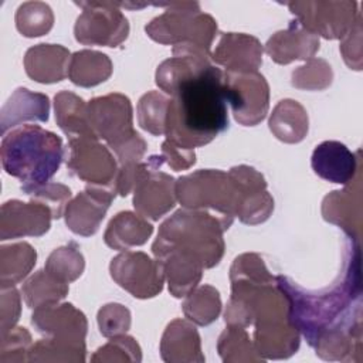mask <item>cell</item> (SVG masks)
<instances>
[{
	"label": "cell",
	"instance_id": "44dd1931",
	"mask_svg": "<svg viewBox=\"0 0 363 363\" xmlns=\"http://www.w3.org/2000/svg\"><path fill=\"white\" fill-rule=\"evenodd\" d=\"M160 357L166 363H203L201 339L189 319L172 320L160 339Z\"/></svg>",
	"mask_w": 363,
	"mask_h": 363
},
{
	"label": "cell",
	"instance_id": "f35d334b",
	"mask_svg": "<svg viewBox=\"0 0 363 363\" xmlns=\"http://www.w3.org/2000/svg\"><path fill=\"white\" fill-rule=\"evenodd\" d=\"M332 67L323 58H309L291 74L292 86L303 91H323L332 85Z\"/></svg>",
	"mask_w": 363,
	"mask_h": 363
},
{
	"label": "cell",
	"instance_id": "3957f363",
	"mask_svg": "<svg viewBox=\"0 0 363 363\" xmlns=\"http://www.w3.org/2000/svg\"><path fill=\"white\" fill-rule=\"evenodd\" d=\"M233 221L207 210L180 208L166 218L152 244L155 258L166 252H179L200 262L204 269L220 264L225 242L224 231Z\"/></svg>",
	"mask_w": 363,
	"mask_h": 363
},
{
	"label": "cell",
	"instance_id": "ab89813d",
	"mask_svg": "<svg viewBox=\"0 0 363 363\" xmlns=\"http://www.w3.org/2000/svg\"><path fill=\"white\" fill-rule=\"evenodd\" d=\"M94 363H140L142 362V349L139 343L129 335H118L109 337V342L96 349L91 356Z\"/></svg>",
	"mask_w": 363,
	"mask_h": 363
},
{
	"label": "cell",
	"instance_id": "d6986e66",
	"mask_svg": "<svg viewBox=\"0 0 363 363\" xmlns=\"http://www.w3.org/2000/svg\"><path fill=\"white\" fill-rule=\"evenodd\" d=\"M176 180L173 176L153 170L133 191V207L136 213L157 221L176 206Z\"/></svg>",
	"mask_w": 363,
	"mask_h": 363
},
{
	"label": "cell",
	"instance_id": "7a4b0ae2",
	"mask_svg": "<svg viewBox=\"0 0 363 363\" xmlns=\"http://www.w3.org/2000/svg\"><path fill=\"white\" fill-rule=\"evenodd\" d=\"M277 284L289 299V318L313 346L318 337L336 326L360 320V251L354 247L346 264L342 282L326 292H308L286 277L277 275Z\"/></svg>",
	"mask_w": 363,
	"mask_h": 363
},
{
	"label": "cell",
	"instance_id": "836d02e7",
	"mask_svg": "<svg viewBox=\"0 0 363 363\" xmlns=\"http://www.w3.org/2000/svg\"><path fill=\"white\" fill-rule=\"evenodd\" d=\"M184 316L199 326H207L213 323L221 312L220 292L211 285L196 286L183 302Z\"/></svg>",
	"mask_w": 363,
	"mask_h": 363
},
{
	"label": "cell",
	"instance_id": "5b68a950",
	"mask_svg": "<svg viewBox=\"0 0 363 363\" xmlns=\"http://www.w3.org/2000/svg\"><path fill=\"white\" fill-rule=\"evenodd\" d=\"M153 6L166 7V10L145 26L150 40L163 45L189 43L211 50L218 31L217 21L213 16L201 11L197 1L155 3Z\"/></svg>",
	"mask_w": 363,
	"mask_h": 363
},
{
	"label": "cell",
	"instance_id": "7c38bea8",
	"mask_svg": "<svg viewBox=\"0 0 363 363\" xmlns=\"http://www.w3.org/2000/svg\"><path fill=\"white\" fill-rule=\"evenodd\" d=\"M91 128L98 139L108 146L130 135L133 129V108L130 99L118 92L92 98L88 102Z\"/></svg>",
	"mask_w": 363,
	"mask_h": 363
},
{
	"label": "cell",
	"instance_id": "d6a6232c",
	"mask_svg": "<svg viewBox=\"0 0 363 363\" xmlns=\"http://www.w3.org/2000/svg\"><path fill=\"white\" fill-rule=\"evenodd\" d=\"M86 359V346L81 342H69L55 337H44L33 343L28 352L30 363L61 362L82 363Z\"/></svg>",
	"mask_w": 363,
	"mask_h": 363
},
{
	"label": "cell",
	"instance_id": "816d5d0a",
	"mask_svg": "<svg viewBox=\"0 0 363 363\" xmlns=\"http://www.w3.org/2000/svg\"><path fill=\"white\" fill-rule=\"evenodd\" d=\"M160 150H162L160 156L163 157V162L174 172L187 170L196 163L194 149H187V147L179 146L167 139L163 140Z\"/></svg>",
	"mask_w": 363,
	"mask_h": 363
},
{
	"label": "cell",
	"instance_id": "d4e9b609",
	"mask_svg": "<svg viewBox=\"0 0 363 363\" xmlns=\"http://www.w3.org/2000/svg\"><path fill=\"white\" fill-rule=\"evenodd\" d=\"M252 342L264 362L288 359L298 352L301 333L292 322L257 326Z\"/></svg>",
	"mask_w": 363,
	"mask_h": 363
},
{
	"label": "cell",
	"instance_id": "9a60e30c",
	"mask_svg": "<svg viewBox=\"0 0 363 363\" xmlns=\"http://www.w3.org/2000/svg\"><path fill=\"white\" fill-rule=\"evenodd\" d=\"M31 325L45 337H55L69 342L85 343L88 320L84 312L72 303H52L34 309Z\"/></svg>",
	"mask_w": 363,
	"mask_h": 363
},
{
	"label": "cell",
	"instance_id": "8992f818",
	"mask_svg": "<svg viewBox=\"0 0 363 363\" xmlns=\"http://www.w3.org/2000/svg\"><path fill=\"white\" fill-rule=\"evenodd\" d=\"M176 197L183 208L207 210L234 221L237 191L228 173L201 169L176 180Z\"/></svg>",
	"mask_w": 363,
	"mask_h": 363
},
{
	"label": "cell",
	"instance_id": "e0dca14e",
	"mask_svg": "<svg viewBox=\"0 0 363 363\" xmlns=\"http://www.w3.org/2000/svg\"><path fill=\"white\" fill-rule=\"evenodd\" d=\"M264 47L254 35L221 33L211 61L228 72H257L262 64Z\"/></svg>",
	"mask_w": 363,
	"mask_h": 363
},
{
	"label": "cell",
	"instance_id": "603a6c76",
	"mask_svg": "<svg viewBox=\"0 0 363 363\" xmlns=\"http://www.w3.org/2000/svg\"><path fill=\"white\" fill-rule=\"evenodd\" d=\"M71 54L60 44H37L24 55L26 74L40 84H55L68 75Z\"/></svg>",
	"mask_w": 363,
	"mask_h": 363
},
{
	"label": "cell",
	"instance_id": "cb8c5ba5",
	"mask_svg": "<svg viewBox=\"0 0 363 363\" xmlns=\"http://www.w3.org/2000/svg\"><path fill=\"white\" fill-rule=\"evenodd\" d=\"M312 347L328 362H360L362 322L354 320L323 332Z\"/></svg>",
	"mask_w": 363,
	"mask_h": 363
},
{
	"label": "cell",
	"instance_id": "4fadbf2b",
	"mask_svg": "<svg viewBox=\"0 0 363 363\" xmlns=\"http://www.w3.org/2000/svg\"><path fill=\"white\" fill-rule=\"evenodd\" d=\"M116 194L115 187L86 184L65 207L64 218L67 227L81 237L94 235L99 230Z\"/></svg>",
	"mask_w": 363,
	"mask_h": 363
},
{
	"label": "cell",
	"instance_id": "30bf717a",
	"mask_svg": "<svg viewBox=\"0 0 363 363\" xmlns=\"http://www.w3.org/2000/svg\"><path fill=\"white\" fill-rule=\"evenodd\" d=\"M109 274L122 289L138 299L155 298L163 291L164 274L160 262L142 251H122L113 257Z\"/></svg>",
	"mask_w": 363,
	"mask_h": 363
},
{
	"label": "cell",
	"instance_id": "4dcf8cb0",
	"mask_svg": "<svg viewBox=\"0 0 363 363\" xmlns=\"http://www.w3.org/2000/svg\"><path fill=\"white\" fill-rule=\"evenodd\" d=\"M37 252L28 242L0 247V286L11 288L21 282L34 268Z\"/></svg>",
	"mask_w": 363,
	"mask_h": 363
},
{
	"label": "cell",
	"instance_id": "2e32d148",
	"mask_svg": "<svg viewBox=\"0 0 363 363\" xmlns=\"http://www.w3.org/2000/svg\"><path fill=\"white\" fill-rule=\"evenodd\" d=\"M360 172L342 190H333L322 201V217L342 228L359 244L362 235V184Z\"/></svg>",
	"mask_w": 363,
	"mask_h": 363
},
{
	"label": "cell",
	"instance_id": "52a82bcc",
	"mask_svg": "<svg viewBox=\"0 0 363 363\" xmlns=\"http://www.w3.org/2000/svg\"><path fill=\"white\" fill-rule=\"evenodd\" d=\"M82 9L74 26L75 40L84 45L118 47L129 35L121 1H75Z\"/></svg>",
	"mask_w": 363,
	"mask_h": 363
},
{
	"label": "cell",
	"instance_id": "8fae6325",
	"mask_svg": "<svg viewBox=\"0 0 363 363\" xmlns=\"http://www.w3.org/2000/svg\"><path fill=\"white\" fill-rule=\"evenodd\" d=\"M67 167L88 184L111 187H115L119 169L109 147L92 138L68 139Z\"/></svg>",
	"mask_w": 363,
	"mask_h": 363
},
{
	"label": "cell",
	"instance_id": "4316f807",
	"mask_svg": "<svg viewBox=\"0 0 363 363\" xmlns=\"http://www.w3.org/2000/svg\"><path fill=\"white\" fill-rule=\"evenodd\" d=\"M54 112L58 128L72 138H92L98 139L94 133L88 116V104L71 91H60L54 96ZM99 140V139H98Z\"/></svg>",
	"mask_w": 363,
	"mask_h": 363
},
{
	"label": "cell",
	"instance_id": "74e56055",
	"mask_svg": "<svg viewBox=\"0 0 363 363\" xmlns=\"http://www.w3.org/2000/svg\"><path fill=\"white\" fill-rule=\"evenodd\" d=\"M54 26V13L44 1H26L16 11V27L27 38L41 37Z\"/></svg>",
	"mask_w": 363,
	"mask_h": 363
},
{
	"label": "cell",
	"instance_id": "1f68e13d",
	"mask_svg": "<svg viewBox=\"0 0 363 363\" xmlns=\"http://www.w3.org/2000/svg\"><path fill=\"white\" fill-rule=\"evenodd\" d=\"M68 291L67 282L60 281L45 269L34 272L21 286L23 299L30 309L58 303L68 295Z\"/></svg>",
	"mask_w": 363,
	"mask_h": 363
},
{
	"label": "cell",
	"instance_id": "f1b7e54d",
	"mask_svg": "<svg viewBox=\"0 0 363 363\" xmlns=\"http://www.w3.org/2000/svg\"><path fill=\"white\" fill-rule=\"evenodd\" d=\"M272 135L284 143H299L309 130L306 109L295 99H282L272 109L268 121Z\"/></svg>",
	"mask_w": 363,
	"mask_h": 363
},
{
	"label": "cell",
	"instance_id": "277c9868",
	"mask_svg": "<svg viewBox=\"0 0 363 363\" xmlns=\"http://www.w3.org/2000/svg\"><path fill=\"white\" fill-rule=\"evenodd\" d=\"M0 157L4 172L18 179L26 193L52 179L64 159V146L55 133L38 125H23L3 136Z\"/></svg>",
	"mask_w": 363,
	"mask_h": 363
},
{
	"label": "cell",
	"instance_id": "83f0119b",
	"mask_svg": "<svg viewBox=\"0 0 363 363\" xmlns=\"http://www.w3.org/2000/svg\"><path fill=\"white\" fill-rule=\"evenodd\" d=\"M156 259L163 268L169 292L174 298H186L199 286L204 268L196 259L179 252H166Z\"/></svg>",
	"mask_w": 363,
	"mask_h": 363
},
{
	"label": "cell",
	"instance_id": "7bdbcfd3",
	"mask_svg": "<svg viewBox=\"0 0 363 363\" xmlns=\"http://www.w3.org/2000/svg\"><path fill=\"white\" fill-rule=\"evenodd\" d=\"M24 194H27L31 200L41 203L47 208H50L52 218H60L64 216L65 207L69 203L72 196L68 186L62 183H52V182H48L45 184L27 190Z\"/></svg>",
	"mask_w": 363,
	"mask_h": 363
},
{
	"label": "cell",
	"instance_id": "5bb4252c",
	"mask_svg": "<svg viewBox=\"0 0 363 363\" xmlns=\"http://www.w3.org/2000/svg\"><path fill=\"white\" fill-rule=\"evenodd\" d=\"M50 208L34 200H9L0 208V240L21 237H41L51 227Z\"/></svg>",
	"mask_w": 363,
	"mask_h": 363
},
{
	"label": "cell",
	"instance_id": "8d00e7d4",
	"mask_svg": "<svg viewBox=\"0 0 363 363\" xmlns=\"http://www.w3.org/2000/svg\"><path fill=\"white\" fill-rule=\"evenodd\" d=\"M169 102L170 98L159 91H149L142 95L136 108L139 126L155 136L164 135Z\"/></svg>",
	"mask_w": 363,
	"mask_h": 363
},
{
	"label": "cell",
	"instance_id": "ac0fdd59",
	"mask_svg": "<svg viewBox=\"0 0 363 363\" xmlns=\"http://www.w3.org/2000/svg\"><path fill=\"white\" fill-rule=\"evenodd\" d=\"M359 153H353L337 140L319 143L311 157L313 172L323 180L337 184L350 183L360 172Z\"/></svg>",
	"mask_w": 363,
	"mask_h": 363
},
{
	"label": "cell",
	"instance_id": "ba28073f",
	"mask_svg": "<svg viewBox=\"0 0 363 363\" xmlns=\"http://www.w3.org/2000/svg\"><path fill=\"white\" fill-rule=\"evenodd\" d=\"M286 6L305 30L326 40H342L360 14L357 1L350 0L289 1Z\"/></svg>",
	"mask_w": 363,
	"mask_h": 363
},
{
	"label": "cell",
	"instance_id": "c3c4849f",
	"mask_svg": "<svg viewBox=\"0 0 363 363\" xmlns=\"http://www.w3.org/2000/svg\"><path fill=\"white\" fill-rule=\"evenodd\" d=\"M109 149L115 153L119 164L122 166V164L142 162V159L147 150V143L136 130H133L126 138L111 145Z\"/></svg>",
	"mask_w": 363,
	"mask_h": 363
},
{
	"label": "cell",
	"instance_id": "e575fe53",
	"mask_svg": "<svg viewBox=\"0 0 363 363\" xmlns=\"http://www.w3.org/2000/svg\"><path fill=\"white\" fill-rule=\"evenodd\" d=\"M217 352L224 363L264 362L245 328L227 326L217 340Z\"/></svg>",
	"mask_w": 363,
	"mask_h": 363
},
{
	"label": "cell",
	"instance_id": "ffe728a7",
	"mask_svg": "<svg viewBox=\"0 0 363 363\" xmlns=\"http://www.w3.org/2000/svg\"><path fill=\"white\" fill-rule=\"evenodd\" d=\"M319 47V37L305 30L299 21L294 18L285 30H279L268 38L265 52L274 62L286 65L296 60L308 61L313 58Z\"/></svg>",
	"mask_w": 363,
	"mask_h": 363
},
{
	"label": "cell",
	"instance_id": "9c48e42d",
	"mask_svg": "<svg viewBox=\"0 0 363 363\" xmlns=\"http://www.w3.org/2000/svg\"><path fill=\"white\" fill-rule=\"evenodd\" d=\"M225 98L234 119L242 126L261 123L269 108V85L262 74L224 72Z\"/></svg>",
	"mask_w": 363,
	"mask_h": 363
},
{
	"label": "cell",
	"instance_id": "b9f144b4",
	"mask_svg": "<svg viewBox=\"0 0 363 363\" xmlns=\"http://www.w3.org/2000/svg\"><path fill=\"white\" fill-rule=\"evenodd\" d=\"M162 156H150L147 162L122 164L118 169V174L115 179L116 193L122 197L133 193L135 189L153 172L157 170L163 164Z\"/></svg>",
	"mask_w": 363,
	"mask_h": 363
},
{
	"label": "cell",
	"instance_id": "7402d4cb",
	"mask_svg": "<svg viewBox=\"0 0 363 363\" xmlns=\"http://www.w3.org/2000/svg\"><path fill=\"white\" fill-rule=\"evenodd\" d=\"M50 99L45 94L17 88L0 111V132L4 136L26 122H47Z\"/></svg>",
	"mask_w": 363,
	"mask_h": 363
},
{
	"label": "cell",
	"instance_id": "681fc988",
	"mask_svg": "<svg viewBox=\"0 0 363 363\" xmlns=\"http://www.w3.org/2000/svg\"><path fill=\"white\" fill-rule=\"evenodd\" d=\"M340 52L350 69H362V13L350 31L340 40Z\"/></svg>",
	"mask_w": 363,
	"mask_h": 363
},
{
	"label": "cell",
	"instance_id": "484cf974",
	"mask_svg": "<svg viewBox=\"0 0 363 363\" xmlns=\"http://www.w3.org/2000/svg\"><path fill=\"white\" fill-rule=\"evenodd\" d=\"M153 225L135 211H121L112 217L104 233L105 244L118 251L143 245L152 235Z\"/></svg>",
	"mask_w": 363,
	"mask_h": 363
},
{
	"label": "cell",
	"instance_id": "f546056e",
	"mask_svg": "<svg viewBox=\"0 0 363 363\" xmlns=\"http://www.w3.org/2000/svg\"><path fill=\"white\" fill-rule=\"evenodd\" d=\"M113 71L111 58L95 50H79L71 55L68 78L72 84L91 88L105 82Z\"/></svg>",
	"mask_w": 363,
	"mask_h": 363
},
{
	"label": "cell",
	"instance_id": "f6af8a7d",
	"mask_svg": "<svg viewBox=\"0 0 363 363\" xmlns=\"http://www.w3.org/2000/svg\"><path fill=\"white\" fill-rule=\"evenodd\" d=\"M0 363L28 362V352L33 345V339L26 328L14 326L4 336H0Z\"/></svg>",
	"mask_w": 363,
	"mask_h": 363
},
{
	"label": "cell",
	"instance_id": "ee69618b",
	"mask_svg": "<svg viewBox=\"0 0 363 363\" xmlns=\"http://www.w3.org/2000/svg\"><path fill=\"white\" fill-rule=\"evenodd\" d=\"M96 322L102 336L113 337L125 335L130 329L132 315L125 305L111 302L101 306L96 315Z\"/></svg>",
	"mask_w": 363,
	"mask_h": 363
},
{
	"label": "cell",
	"instance_id": "60d3db41",
	"mask_svg": "<svg viewBox=\"0 0 363 363\" xmlns=\"http://www.w3.org/2000/svg\"><path fill=\"white\" fill-rule=\"evenodd\" d=\"M274 211V199L268 190L241 196L237 203L235 217L247 225H257L269 218Z\"/></svg>",
	"mask_w": 363,
	"mask_h": 363
},
{
	"label": "cell",
	"instance_id": "6da1fadb",
	"mask_svg": "<svg viewBox=\"0 0 363 363\" xmlns=\"http://www.w3.org/2000/svg\"><path fill=\"white\" fill-rule=\"evenodd\" d=\"M228 128L224 72L214 64L183 81L170 96L166 139L194 149Z\"/></svg>",
	"mask_w": 363,
	"mask_h": 363
},
{
	"label": "cell",
	"instance_id": "bcb514c9",
	"mask_svg": "<svg viewBox=\"0 0 363 363\" xmlns=\"http://www.w3.org/2000/svg\"><path fill=\"white\" fill-rule=\"evenodd\" d=\"M230 279H248L257 282H272L277 279L272 275L262 257L255 252H244L233 261L230 268Z\"/></svg>",
	"mask_w": 363,
	"mask_h": 363
},
{
	"label": "cell",
	"instance_id": "7dc6e473",
	"mask_svg": "<svg viewBox=\"0 0 363 363\" xmlns=\"http://www.w3.org/2000/svg\"><path fill=\"white\" fill-rule=\"evenodd\" d=\"M227 173L235 187L237 203L241 196L267 190V180L264 174L251 166L238 164L231 167Z\"/></svg>",
	"mask_w": 363,
	"mask_h": 363
},
{
	"label": "cell",
	"instance_id": "d590c367",
	"mask_svg": "<svg viewBox=\"0 0 363 363\" xmlns=\"http://www.w3.org/2000/svg\"><path fill=\"white\" fill-rule=\"evenodd\" d=\"M44 269L62 282L69 284L77 281L85 269V259L78 244L71 241L55 248L48 255Z\"/></svg>",
	"mask_w": 363,
	"mask_h": 363
},
{
	"label": "cell",
	"instance_id": "f907efd6",
	"mask_svg": "<svg viewBox=\"0 0 363 363\" xmlns=\"http://www.w3.org/2000/svg\"><path fill=\"white\" fill-rule=\"evenodd\" d=\"M0 336H4L7 332H10L16 323L20 319L21 313V296L18 291L11 286V288H1V296H0Z\"/></svg>",
	"mask_w": 363,
	"mask_h": 363
}]
</instances>
